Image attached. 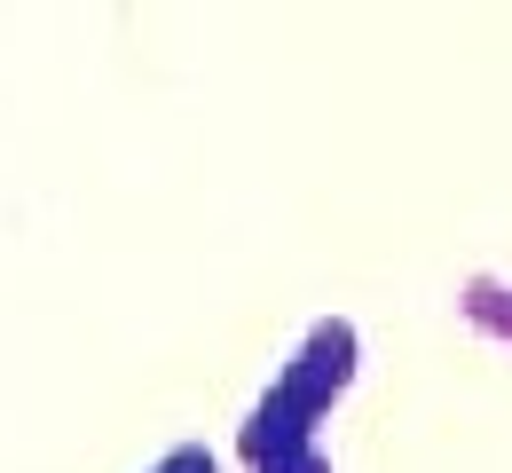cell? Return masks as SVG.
I'll return each instance as SVG.
<instances>
[{
    "label": "cell",
    "mask_w": 512,
    "mask_h": 473,
    "mask_svg": "<svg viewBox=\"0 0 512 473\" xmlns=\"http://www.w3.org/2000/svg\"><path fill=\"white\" fill-rule=\"evenodd\" d=\"M457 316H465V324H473L481 339L512 347V276H497V269H473L465 284H457Z\"/></svg>",
    "instance_id": "2"
},
{
    "label": "cell",
    "mask_w": 512,
    "mask_h": 473,
    "mask_svg": "<svg viewBox=\"0 0 512 473\" xmlns=\"http://www.w3.org/2000/svg\"><path fill=\"white\" fill-rule=\"evenodd\" d=\"M150 473H221V458H213L205 442H174V450H166Z\"/></svg>",
    "instance_id": "3"
},
{
    "label": "cell",
    "mask_w": 512,
    "mask_h": 473,
    "mask_svg": "<svg viewBox=\"0 0 512 473\" xmlns=\"http://www.w3.org/2000/svg\"><path fill=\"white\" fill-rule=\"evenodd\" d=\"M284 473H339V466H331V450H308L300 466H284Z\"/></svg>",
    "instance_id": "4"
},
{
    "label": "cell",
    "mask_w": 512,
    "mask_h": 473,
    "mask_svg": "<svg viewBox=\"0 0 512 473\" xmlns=\"http://www.w3.org/2000/svg\"><path fill=\"white\" fill-rule=\"evenodd\" d=\"M355 371H363V332H355V316H316L300 347L284 355V371L268 379L284 403L300 410L308 426H323L331 410L347 403V387H355Z\"/></svg>",
    "instance_id": "1"
}]
</instances>
